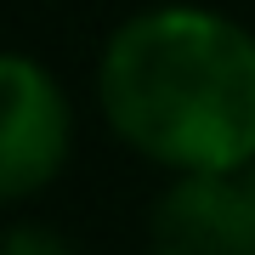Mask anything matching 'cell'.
Returning a JSON list of instances; mask_svg holds the SVG:
<instances>
[{"instance_id":"1","label":"cell","mask_w":255,"mask_h":255,"mask_svg":"<svg viewBox=\"0 0 255 255\" xmlns=\"http://www.w3.org/2000/svg\"><path fill=\"white\" fill-rule=\"evenodd\" d=\"M97 108L114 142L170 176L255 164V34L193 0L142 6L102 40Z\"/></svg>"},{"instance_id":"2","label":"cell","mask_w":255,"mask_h":255,"mask_svg":"<svg viewBox=\"0 0 255 255\" xmlns=\"http://www.w3.org/2000/svg\"><path fill=\"white\" fill-rule=\"evenodd\" d=\"M0 97H6V125H0V199L28 204L68 170L74 108H68L63 80L28 51H6V63H0Z\"/></svg>"},{"instance_id":"3","label":"cell","mask_w":255,"mask_h":255,"mask_svg":"<svg viewBox=\"0 0 255 255\" xmlns=\"http://www.w3.org/2000/svg\"><path fill=\"white\" fill-rule=\"evenodd\" d=\"M147 255H255V199L244 176H170L147 210Z\"/></svg>"},{"instance_id":"4","label":"cell","mask_w":255,"mask_h":255,"mask_svg":"<svg viewBox=\"0 0 255 255\" xmlns=\"http://www.w3.org/2000/svg\"><path fill=\"white\" fill-rule=\"evenodd\" d=\"M0 255H80V250H74L57 227H46V221H11Z\"/></svg>"},{"instance_id":"5","label":"cell","mask_w":255,"mask_h":255,"mask_svg":"<svg viewBox=\"0 0 255 255\" xmlns=\"http://www.w3.org/2000/svg\"><path fill=\"white\" fill-rule=\"evenodd\" d=\"M244 187H250V199H255V164H250V170H244Z\"/></svg>"}]
</instances>
